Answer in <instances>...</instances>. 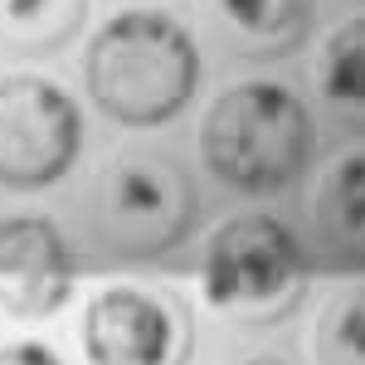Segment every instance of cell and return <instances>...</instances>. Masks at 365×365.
<instances>
[{"label": "cell", "instance_id": "obj_9", "mask_svg": "<svg viewBox=\"0 0 365 365\" xmlns=\"http://www.w3.org/2000/svg\"><path fill=\"white\" fill-rule=\"evenodd\" d=\"M312 220L331 253L365 263V146L341 151L322 170L317 195H312Z\"/></svg>", "mask_w": 365, "mask_h": 365}, {"label": "cell", "instance_id": "obj_6", "mask_svg": "<svg viewBox=\"0 0 365 365\" xmlns=\"http://www.w3.org/2000/svg\"><path fill=\"white\" fill-rule=\"evenodd\" d=\"M83 351L88 365H190L195 317L161 287L117 282L88 302Z\"/></svg>", "mask_w": 365, "mask_h": 365}, {"label": "cell", "instance_id": "obj_13", "mask_svg": "<svg viewBox=\"0 0 365 365\" xmlns=\"http://www.w3.org/2000/svg\"><path fill=\"white\" fill-rule=\"evenodd\" d=\"M0 365H63V361L44 341H15V346H0Z\"/></svg>", "mask_w": 365, "mask_h": 365}, {"label": "cell", "instance_id": "obj_4", "mask_svg": "<svg viewBox=\"0 0 365 365\" xmlns=\"http://www.w3.org/2000/svg\"><path fill=\"white\" fill-rule=\"evenodd\" d=\"M195 185L166 151H122L98 175V239L117 263L161 258L195 229Z\"/></svg>", "mask_w": 365, "mask_h": 365}, {"label": "cell", "instance_id": "obj_12", "mask_svg": "<svg viewBox=\"0 0 365 365\" xmlns=\"http://www.w3.org/2000/svg\"><path fill=\"white\" fill-rule=\"evenodd\" d=\"M317 365H365V282L336 287L312 327Z\"/></svg>", "mask_w": 365, "mask_h": 365}, {"label": "cell", "instance_id": "obj_3", "mask_svg": "<svg viewBox=\"0 0 365 365\" xmlns=\"http://www.w3.org/2000/svg\"><path fill=\"white\" fill-rule=\"evenodd\" d=\"M205 302L244 327H273L292 317L307 292V258L292 229L273 215H234L210 234L205 263Z\"/></svg>", "mask_w": 365, "mask_h": 365}, {"label": "cell", "instance_id": "obj_7", "mask_svg": "<svg viewBox=\"0 0 365 365\" xmlns=\"http://www.w3.org/2000/svg\"><path fill=\"white\" fill-rule=\"evenodd\" d=\"M73 292V253L54 220L5 215L0 220V312L10 317H54Z\"/></svg>", "mask_w": 365, "mask_h": 365}, {"label": "cell", "instance_id": "obj_1", "mask_svg": "<svg viewBox=\"0 0 365 365\" xmlns=\"http://www.w3.org/2000/svg\"><path fill=\"white\" fill-rule=\"evenodd\" d=\"M98 113L122 127H166L200 88V49L166 10H122L93 34L83 58Z\"/></svg>", "mask_w": 365, "mask_h": 365}, {"label": "cell", "instance_id": "obj_10", "mask_svg": "<svg viewBox=\"0 0 365 365\" xmlns=\"http://www.w3.org/2000/svg\"><path fill=\"white\" fill-rule=\"evenodd\" d=\"M317 93L336 122L365 132V15L327 34L317 54Z\"/></svg>", "mask_w": 365, "mask_h": 365}, {"label": "cell", "instance_id": "obj_5", "mask_svg": "<svg viewBox=\"0 0 365 365\" xmlns=\"http://www.w3.org/2000/svg\"><path fill=\"white\" fill-rule=\"evenodd\" d=\"M83 151L78 103L39 73L0 78V185L5 190H49Z\"/></svg>", "mask_w": 365, "mask_h": 365}, {"label": "cell", "instance_id": "obj_11", "mask_svg": "<svg viewBox=\"0 0 365 365\" xmlns=\"http://www.w3.org/2000/svg\"><path fill=\"white\" fill-rule=\"evenodd\" d=\"M88 20V0H0V39L25 54L63 49Z\"/></svg>", "mask_w": 365, "mask_h": 365}, {"label": "cell", "instance_id": "obj_8", "mask_svg": "<svg viewBox=\"0 0 365 365\" xmlns=\"http://www.w3.org/2000/svg\"><path fill=\"white\" fill-rule=\"evenodd\" d=\"M210 5L229 49L249 58L292 54L307 39L312 15H317V0H210Z\"/></svg>", "mask_w": 365, "mask_h": 365}, {"label": "cell", "instance_id": "obj_14", "mask_svg": "<svg viewBox=\"0 0 365 365\" xmlns=\"http://www.w3.org/2000/svg\"><path fill=\"white\" fill-rule=\"evenodd\" d=\"M239 365H282L278 356H249V361H239Z\"/></svg>", "mask_w": 365, "mask_h": 365}, {"label": "cell", "instance_id": "obj_2", "mask_svg": "<svg viewBox=\"0 0 365 365\" xmlns=\"http://www.w3.org/2000/svg\"><path fill=\"white\" fill-rule=\"evenodd\" d=\"M317 127L287 83L249 78L225 88L200 122L205 170L239 195H273L312 161Z\"/></svg>", "mask_w": 365, "mask_h": 365}]
</instances>
